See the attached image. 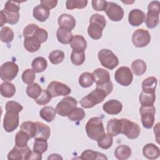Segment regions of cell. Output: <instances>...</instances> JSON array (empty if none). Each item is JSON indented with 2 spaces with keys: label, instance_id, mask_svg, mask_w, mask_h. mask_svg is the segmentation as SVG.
Segmentation results:
<instances>
[{
  "label": "cell",
  "instance_id": "obj_52",
  "mask_svg": "<svg viewBox=\"0 0 160 160\" xmlns=\"http://www.w3.org/2000/svg\"><path fill=\"white\" fill-rule=\"evenodd\" d=\"M108 6V1L103 0H92V8L97 11H105Z\"/></svg>",
  "mask_w": 160,
  "mask_h": 160
},
{
  "label": "cell",
  "instance_id": "obj_22",
  "mask_svg": "<svg viewBox=\"0 0 160 160\" xmlns=\"http://www.w3.org/2000/svg\"><path fill=\"white\" fill-rule=\"evenodd\" d=\"M33 17L40 22L45 21L50 15V11L44 6L39 4L33 9Z\"/></svg>",
  "mask_w": 160,
  "mask_h": 160
},
{
  "label": "cell",
  "instance_id": "obj_43",
  "mask_svg": "<svg viewBox=\"0 0 160 160\" xmlns=\"http://www.w3.org/2000/svg\"><path fill=\"white\" fill-rule=\"evenodd\" d=\"M21 130L26 132L30 137L32 138L34 137L36 133V124L32 121H24L21 124Z\"/></svg>",
  "mask_w": 160,
  "mask_h": 160
},
{
  "label": "cell",
  "instance_id": "obj_38",
  "mask_svg": "<svg viewBox=\"0 0 160 160\" xmlns=\"http://www.w3.org/2000/svg\"><path fill=\"white\" fill-rule=\"evenodd\" d=\"M94 79L92 74L89 72L82 73L79 78V84L82 88H89L92 85Z\"/></svg>",
  "mask_w": 160,
  "mask_h": 160
},
{
  "label": "cell",
  "instance_id": "obj_5",
  "mask_svg": "<svg viewBox=\"0 0 160 160\" xmlns=\"http://www.w3.org/2000/svg\"><path fill=\"white\" fill-rule=\"evenodd\" d=\"M98 59L102 66L112 70L119 64V59L114 52L108 49H102L98 52Z\"/></svg>",
  "mask_w": 160,
  "mask_h": 160
},
{
  "label": "cell",
  "instance_id": "obj_27",
  "mask_svg": "<svg viewBox=\"0 0 160 160\" xmlns=\"http://www.w3.org/2000/svg\"><path fill=\"white\" fill-rule=\"evenodd\" d=\"M120 126L121 121L118 119H111L107 124V132L108 134L111 135L112 136H116L120 134Z\"/></svg>",
  "mask_w": 160,
  "mask_h": 160
},
{
  "label": "cell",
  "instance_id": "obj_36",
  "mask_svg": "<svg viewBox=\"0 0 160 160\" xmlns=\"http://www.w3.org/2000/svg\"><path fill=\"white\" fill-rule=\"evenodd\" d=\"M30 139L29 136L24 131L20 130L18 131L15 137V146L18 147H24Z\"/></svg>",
  "mask_w": 160,
  "mask_h": 160
},
{
  "label": "cell",
  "instance_id": "obj_12",
  "mask_svg": "<svg viewBox=\"0 0 160 160\" xmlns=\"http://www.w3.org/2000/svg\"><path fill=\"white\" fill-rule=\"evenodd\" d=\"M47 90L50 92L52 97H58L60 96L69 95L71 92V88L62 82L53 81H51L47 87Z\"/></svg>",
  "mask_w": 160,
  "mask_h": 160
},
{
  "label": "cell",
  "instance_id": "obj_31",
  "mask_svg": "<svg viewBox=\"0 0 160 160\" xmlns=\"http://www.w3.org/2000/svg\"><path fill=\"white\" fill-rule=\"evenodd\" d=\"M80 159L83 160L108 159V158L104 154L101 152L94 151L91 149H87L81 154Z\"/></svg>",
  "mask_w": 160,
  "mask_h": 160
},
{
  "label": "cell",
  "instance_id": "obj_14",
  "mask_svg": "<svg viewBox=\"0 0 160 160\" xmlns=\"http://www.w3.org/2000/svg\"><path fill=\"white\" fill-rule=\"evenodd\" d=\"M31 149L27 146L24 147L14 146L8 154V159L9 160L29 159L31 153Z\"/></svg>",
  "mask_w": 160,
  "mask_h": 160
},
{
  "label": "cell",
  "instance_id": "obj_49",
  "mask_svg": "<svg viewBox=\"0 0 160 160\" xmlns=\"http://www.w3.org/2000/svg\"><path fill=\"white\" fill-rule=\"evenodd\" d=\"M4 15L6 19L7 23H9L10 24H16L19 19V12L18 13H11V12H8L3 9L1 11Z\"/></svg>",
  "mask_w": 160,
  "mask_h": 160
},
{
  "label": "cell",
  "instance_id": "obj_23",
  "mask_svg": "<svg viewBox=\"0 0 160 160\" xmlns=\"http://www.w3.org/2000/svg\"><path fill=\"white\" fill-rule=\"evenodd\" d=\"M41 42L34 36L24 38V47L28 52H34L38 51L41 48Z\"/></svg>",
  "mask_w": 160,
  "mask_h": 160
},
{
  "label": "cell",
  "instance_id": "obj_46",
  "mask_svg": "<svg viewBox=\"0 0 160 160\" xmlns=\"http://www.w3.org/2000/svg\"><path fill=\"white\" fill-rule=\"evenodd\" d=\"M52 98L51 94L47 89H42L41 94L34 99V101L39 105H46L51 101Z\"/></svg>",
  "mask_w": 160,
  "mask_h": 160
},
{
  "label": "cell",
  "instance_id": "obj_24",
  "mask_svg": "<svg viewBox=\"0 0 160 160\" xmlns=\"http://www.w3.org/2000/svg\"><path fill=\"white\" fill-rule=\"evenodd\" d=\"M114 154L118 159L125 160L131 156V149L127 145L121 144L115 149Z\"/></svg>",
  "mask_w": 160,
  "mask_h": 160
},
{
  "label": "cell",
  "instance_id": "obj_28",
  "mask_svg": "<svg viewBox=\"0 0 160 160\" xmlns=\"http://www.w3.org/2000/svg\"><path fill=\"white\" fill-rule=\"evenodd\" d=\"M0 91L2 96L10 98L14 95L16 88L15 86L10 82H4L0 86Z\"/></svg>",
  "mask_w": 160,
  "mask_h": 160
},
{
  "label": "cell",
  "instance_id": "obj_7",
  "mask_svg": "<svg viewBox=\"0 0 160 160\" xmlns=\"http://www.w3.org/2000/svg\"><path fill=\"white\" fill-rule=\"evenodd\" d=\"M19 71L18 66L12 61H8L2 64L0 68V76L4 82L13 80Z\"/></svg>",
  "mask_w": 160,
  "mask_h": 160
},
{
  "label": "cell",
  "instance_id": "obj_26",
  "mask_svg": "<svg viewBox=\"0 0 160 160\" xmlns=\"http://www.w3.org/2000/svg\"><path fill=\"white\" fill-rule=\"evenodd\" d=\"M158 79L154 76H150L145 79L142 82V91L146 92H155Z\"/></svg>",
  "mask_w": 160,
  "mask_h": 160
},
{
  "label": "cell",
  "instance_id": "obj_10",
  "mask_svg": "<svg viewBox=\"0 0 160 160\" xmlns=\"http://www.w3.org/2000/svg\"><path fill=\"white\" fill-rule=\"evenodd\" d=\"M114 78L116 82L120 85L128 86L132 81L133 75L128 67L121 66L116 71Z\"/></svg>",
  "mask_w": 160,
  "mask_h": 160
},
{
  "label": "cell",
  "instance_id": "obj_41",
  "mask_svg": "<svg viewBox=\"0 0 160 160\" xmlns=\"http://www.w3.org/2000/svg\"><path fill=\"white\" fill-rule=\"evenodd\" d=\"M0 39L3 42L8 43L11 42L14 39V32L8 26L2 28L0 32Z\"/></svg>",
  "mask_w": 160,
  "mask_h": 160
},
{
  "label": "cell",
  "instance_id": "obj_33",
  "mask_svg": "<svg viewBox=\"0 0 160 160\" xmlns=\"http://www.w3.org/2000/svg\"><path fill=\"white\" fill-rule=\"evenodd\" d=\"M48 62L43 57H37L32 62L31 66L36 72H43L47 68Z\"/></svg>",
  "mask_w": 160,
  "mask_h": 160
},
{
  "label": "cell",
  "instance_id": "obj_6",
  "mask_svg": "<svg viewBox=\"0 0 160 160\" xmlns=\"http://www.w3.org/2000/svg\"><path fill=\"white\" fill-rule=\"evenodd\" d=\"M120 134H123L130 139L137 138L141 132L139 125L127 119H121Z\"/></svg>",
  "mask_w": 160,
  "mask_h": 160
},
{
  "label": "cell",
  "instance_id": "obj_1",
  "mask_svg": "<svg viewBox=\"0 0 160 160\" xmlns=\"http://www.w3.org/2000/svg\"><path fill=\"white\" fill-rule=\"evenodd\" d=\"M6 113L3 120V128L8 132H12L19 126V112L23 109L19 103L13 101H8L6 104Z\"/></svg>",
  "mask_w": 160,
  "mask_h": 160
},
{
  "label": "cell",
  "instance_id": "obj_54",
  "mask_svg": "<svg viewBox=\"0 0 160 160\" xmlns=\"http://www.w3.org/2000/svg\"><path fill=\"white\" fill-rule=\"evenodd\" d=\"M96 88H98L101 90H102L108 96L112 92L113 89V84L112 82L110 81L102 85H96Z\"/></svg>",
  "mask_w": 160,
  "mask_h": 160
},
{
  "label": "cell",
  "instance_id": "obj_9",
  "mask_svg": "<svg viewBox=\"0 0 160 160\" xmlns=\"http://www.w3.org/2000/svg\"><path fill=\"white\" fill-rule=\"evenodd\" d=\"M139 112L143 127L146 129H151L153 126L155 120L156 108L154 106H141Z\"/></svg>",
  "mask_w": 160,
  "mask_h": 160
},
{
  "label": "cell",
  "instance_id": "obj_57",
  "mask_svg": "<svg viewBox=\"0 0 160 160\" xmlns=\"http://www.w3.org/2000/svg\"><path fill=\"white\" fill-rule=\"evenodd\" d=\"M48 159H62V158L58 154H52L48 158Z\"/></svg>",
  "mask_w": 160,
  "mask_h": 160
},
{
  "label": "cell",
  "instance_id": "obj_19",
  "mask_svg": "<svg viewBox=\"0 0 160 160\" xmlns=\"http://www.w3.org/2000/svg\"><path fill=\"white\" fill-rule=\"evenodd\" d=\"M70 46L72 51L76 52H84L87 48V42L84 38L81 35L72 36L70 42Z\"/></svg>",
  "mask_w": 160,
  "mask_h": 160
},
{
  "label": "cell",
  "instance_id": "obj_34",
  "mask_svg": "<svg viewBox=\"0 0 160 160\" xmlns=\"http://www.w3.org/2000/svg\"><path fill=\"white\" fill-rule=\"evenodd\" d=\"M159 14L148 11L146 15V20H145L146 25L148 28L152 29L156 26H157L159 21Z\"/></svg>",
  "mask_w": 160,
  "mask_h": 160
},
{
  "label": "cell",
  "instance_id": "obj_18",
  "mask_svg": "<svg viewBox=\"0 0 160 160\" xmlns=\"http://www.w3.org/2000/svg\"><path fill=\"white\" fill-rule=\"evenodd\" d=\"M58 24L60 28H63L71 31L76 26V19L71 14H62L58 18Z\"/></svg>",
  "mask_w": 160,
  "mask_h": 160
},
{
  "label": "cell",
  "instance_id": "obj_53",
  "mask_svg": "<svg viewBox=\"0 0 160 160\" xmlns=\"http://www.w3.org/2000/svg\"><path fill=\"white\" fill-rule=\"evenodd\" d=\"M148 12H155L159 14L160 12V2L158 1H151L148 7Z\"/></svg>",
  "mask_w": 160,
  "mask_h": 160
},
{
  "label": "cell",
  "instance_id": "obj_25",
  "mask_svg": "<svg viewBox=\"0 0 160 160\" xmlns=\"http://www.w3.org/2000/svg\"><path fill=\"white\" fill-rule=\"evenodd\" d=\"M56 37L58 41L62 44H69L72 38L71 31L63 28H59L56 31Z\"/></svg>",
  "mask_w": 160,
  "mask_h": 160
},
{
  "label": "cell",
  "instance_id": "obj_40",
  "mask_svg": "<svg viewBox=\"0 0 160 160\" xmlns=\"http://www.w3.org/2000/svg\"><path fill=\"white\" fill-rule=\"evenodd\" d=\"M98 145L99 148L108 149L111 147L113 142L112 136L109 134H104L98 141Z\"/></svg>",
  "mask_w": 160,
  "mask_h": 160
},
{
  "label": "cell",
  "instance_id": "obj_17",
  "mask_svg": "<svg viewBox=\"0 0 160 160\" xmlns=\"http://www.w3.org/2000/svg\"><path fill=\"white\" fill-rule=\"evenodd\" d=\"M94 82L96 85H102L110 81V74L108 71L102 69L98 68L95 69L92 73Z\"/></svg>",
  "mask_w": 160,
  "mask_h": 160
},
{
  "label": "cell",
  "instance_id": "obj_42",
  "mask_svg": "<svg viewBox=\"0 0 160 160\" xmlns=\"http://www.w3.org/2000/svg\"><path fill=\"white\" fill-rule=\"evenodd\" d=\"M50 62L53 64H58L62 62L64 59V53L60 50L51 51L48 56Z\"/></svg>",
  "mask_w": 160,
  "mask_h": 160
},
{
  "label": "cell",
  "instance_id": "obj_50",
  "mask_svg": "<svg viewBox=\"0 0 160 160\" xmlns=\"http://www.w3.org/2000/svg\"><path fill=\"white\" fill-rule=\"evenodd\" d=\"M39 26L36 24H29L23 30V36L24 38L33 36Z\"/></svg>",
  "mask_w": 160,
  "mask_h": 160
},
{
  "label": "cell",
  "instance_id": "obj_20",
  "mask_svg": "<svg viewBox=\"0 0 160 160\" xmlns=\"http://www.w3.org/2000/svg\"><path fill=\"white\" fill-rule=\"evenodd\" d=\"M36 133L34 135V139H48L51 134V131L49 127L41 122H36Z\"/></svg>",
  "mask_w": 160,
  "mask_h": 160
},
{
  "label": "cell",
  "instance_id": "obj_29",
  "mask_svg": "<svg viewBox=\"0 0 160 160\" xmlns=\"http://www.w3.org/2000/svg\"><path fill=\"white\" fill-rule=\"evenodd\" d=\"M139 99L141 106H153L156 99L155 92L152 93L142 91L139 94Z\"/></svg>",
  "mask_w": 160,
  "mask_h": 160
},
{
  "label": "cell",
  "instance_id": "obj_47",
  "mask_svg": "<svg viewBox=\"0 0 160 160\" xmlns=\"http://www.w3.org/2000/svg\"><path fill=\"white\" fill-rule=\"evenodd\" d=\"M36 72L31 69H27L22 74V80L26 84H31L33 82L36 78Z\"/></svg>",
  "mask_w": 160,
  "mask_h": 160
},
{
  "label": "cell",
  "instance_id": "obj_51",
  "mask_svg": "<svg viewBox=\"0 0 160 160\" xmlns=\"http://www.w3.org/2000/svg\"><path fill=\"white\" fill-rule=\"evenodd\" d=\"M33 36L37 38L41 43H43L47 41L48 38V33L44 29L39 28L35 32Z\"/></svg>",
  "mask_w": 160,
  "mask_h": 160
},
{
  "label": "cell",
  "instance_id": "obj_16",
  "mask_svg": "<svg viewBox=\"0 0 160 160\" xmlns=\"http://www.w3.org/2000/svg\"><path fill=\"white\" fill-rule=\"evenodd\" d=\"M102 109L108 114L116 115L121 112L122 105L118 100L111 99L103 104Z\"/></svg>",
  "mask_w": 160,
  "mask_h": 160
},
{
  "label": "cell",
  "instance_id": "obj_58",
  "mask_svg": "<svg viewBox=\"0 0 160 160\" xmlns=\"http://www.w3.org/2000/svg\"><path fill=\"white\" fill-rule=\"evenodd\" d=\"M6 23H7L6 17L4 16V14L1 11V24H0V26L1 27L3 26L4 24H6Z\"/></svg>",
  "mask_w": 160,
  "mask_h": 160
},
{
  "label": "cell",
  "instance_id": "obj_15",
  "mask_svg": "<svg viewBox=\"0 0 160 160\" xmlns=\"http://www.w3.org/2000/svg\"><path fill=\"white\" fill-rule=\"evenodd\" d=\"M145 20V13L139 9H134L129 13L128 21L129 24L132 26H139L142 24Z\"/></svg>",
  "mask_w": 160,
  "mask_h": 160
},
{
  "label": "cell",
  "instance_id": "obj_8",
  "mask_svg": "<svg viewBox=\"0 0 160 160\" xmlns=\"http://www.w3.org/2000/svg\"><path fill=\"white\" fill-rule=\"evenodd\" d=\"M77 100L71 96L64 97L56 105L55 110L61 116H67L68 114L77 106Z\"/></svg>",
  "mask_w": 160,
  "mask_h": 160
},
{
  "label": "cell",
  "instance_id": "obj_56",
  "mask_svg": "<svg viewBox=\"0 0 160 160\" xmlns=\"http://www.w3.org/2000/svg\"><path fill=\"white\" fill-rule=\"evenodd\" d=\"M42 159V154L36 152L34 151H32L30 156L29 158V159Z\"/></svg>",
  "mask_w": 160,
  "mask_h": 160
},
{
  "label": "cell",
  "instance_id": "obj_55",
  "mask_svg": "<svg viewBox=\"0 0 160 160\" xmlns=\"http://www.w3.org/2000/svg\"><path fill=\"white\" fill-rule=\"evenodd\" d=\"M58 4V1L55 0H41V4L48 8V9H51L56 6Z\"/></svg>",
  "mask_w": 160,
  "mask_h": 160
},
{
  "label": "cell",
  "instance_id": "obj_30",
  "mask_svg": "<svg viewBox=\"0 0 160 160\" xmlns=\"http://www.w3.org/2000/svg\"><path fill=\"white\" fill-rule=\"evenodd\" d=\"M56 111L55 109L51 106H44L41 109L39 115L42 119L46 121L50 122L52 121L56 116Z\"/></svg>",
  "mask_w": 160,
  "mask_h": 160
},
{
  "label": "cell",
  "instance_id": "obj_13",
  "mask_svg": "<svg viewBox=\"0 0 160 160\" xmlns=\"http://www.w3.org/2000/svg\"><path fill=\"white\" fill-rule=\"evenodd\" d=\"M105 12L110 20L116 22L121 21L123 18L124 14L123 9L113 2H108Z\"/></svg>",
  "mask_w": 160,
  "mask_h": 160
},
{
  "label": "cell",
  "instance_id": "obj_11",
  "mask_svg": "<svg viewBox=\"0 0 160 160\" xmlns=\"http://www.w3.org/2000/svg\"><path fill=\"white\" fill-rule=\"evenodd\" d=\"M151 41V35L148 31L143 29H138L132 36V42L136 48H143L149 44Z\"/></svg>",
  "mask_w": 160,
  "mask_h": 160
},
{
  "label": "cell",
  "instance_id": "obj_44",
  "mask_svg": "<svg viewBox=\"0 0 160 160\" xmlns=\"http://www.w3.org/2000/svg\"><path fill=\"white\" fill-rule=\"evenodd\" d=\"M88 1L85 0H68L66 2V7L68 9H82L86 7Z\"/></svg>",
  "mask_w": 160,
  "mask_h": 160
},
{
  "label": "cell",
  "instance_id": "obj_4",
  "mask_svg": "<svg viewBox=\"0 0 160 160\" xmlns=\"http://www.w3.org/2000/svg\"><path fill=\"white\" fill-rule=\"evenodd\" d=\"M106 96V94L102 90L96 88L87 96L83 97L79 102L82 108H91L102 102Z\"/></svg>",
  "mask_w": 160,
  "mask_h": 160
},
{
  "label": "cell",
  "instance_id": "obj_35",
  "mask_svg": "<svg viewBox=\"0 0 160 160\" xmlns=\"http://www.w3.org/2000/svg\"><path fill=\"white\" fill-rule=\"evenodd\" d=\"M42 89L38 83L29 84L26 88V93L29 97L36 99L41 94Z\"/></svg>",
  "mask_w": 160,
  "mask_h": 160
},
{
  "label": "cell",
  "instance_id": "obj_48",
  "mask_svg": "<svg viewBox=\"0 0 160 160\" xmlns=\"http://www.w3.org/2000/svg\"><path fill=\"white\" fill-rule=\"evenodd\" d=\"M19 2H21L8 1L6 2L3 10L8 12L18 13L20 9V7L18 3H19Z\"/></svg>",
  "mask_w": 160,
  "mask_h": 160
},
{
  "label": "cell",
  "instance_id": "obj_32",
  "mask_svg": "<svg viewBox=\"0 0 160 160\" xmlns=\"http://www.w3.org/2000/svg\"><path fill=\"white\" fill-rule=\"evenodd\" d=\"M146 64L142 59H136L131 63V69L136 76H141L146 71Z\"/></svg>",
  "mask_w": 160,
  "mask_h": 160
},
{
  "label": "cell",
  "instance_id": "obj_3",
  "mask_svg": "<svg viewBox=\"0 0 160 160\" xmlns=\"http://www.w3.org/2000/svg\"><path fill=\"white\" fill-rule=\"evenodd\" d=\"M86 131L89 138L98 141L105 134L102 119L98 117L90 118L86 124Z\"/></svg>",
  "mask_w": 160,
  "mask_h": 160
},
{
  "label": "cell",
  "instance_id": "obj_39",
  "mask_svg": "<svg viewBox=\"0 0 160 160\" xmlns=\"http://www.w3.org/2000/svg\"><path fill=\"white\" fill-rule=\"evenodd\" d=\"M69 119L72 121H82L85 117L84 111L80 108H74L67 116Z\"/></svg>",
  "mask_w": 160,
  "mask_h": 160
},
{
  "label": "cell",
  "instance_id": "obj_37",
  "mask_svg": "<svg viewBox=\"0 0 160 160\" xmlns=\"http://www.w3.org/2000/svg\"><path fill=\"white\" fill-rule=\"evenodd\" d=\"M48 148L47 139L41 138L35 139L33 145V151L42 154L47 151Z\"/></svg>",
  "mask_w": 160,
  "mask_h": 160
},
{
  "label": "cell",
  "instance_id": "obj_21",
  "mask_svg": "<svg viewBox=\"0 0 160 160\" xmlns=\"http://www.w3.org/2000/svg\"><path fill=\"white\" fill-rule=\"evenodd\" d=\"M142 154L149 159H155L159 156L160 151L157 146L152 143H149L143 147Z\"/></svg>",
  "mask_w": 160,
  "mask_h": 160
},
{
  "label": "cell",
  "instance_id": "obj_2",
  "mask_svg": "<svg viewBox=\"0 0 160 160\" xmlns=\"http://www.w3.org/2000/svg\"><path fill=\"white\" fill-rule=\"evenodd\" d=\"M106 25L105 18L99 14L91 16L89 19V25L88 28V33L93 39L98 40L102 37V31Z\"/></svg>",
  "mask_w": 160,
  "mask_h": 160
},
{
  "label": "cell",
  "instance_id": "obj_45",
  "mask_svg": "<svg viewBox=\"0 0 160 160\" xmlns=\"http://www.w3.org/2000/svg\"><path fill=\"white\" fill-rule=\"evenodd\" d=\"M85 60L84 52H76L72 51L71 54V61L76 66H80L83 64Z\"/></svg>",
  "mask_w": 160,
  "mask_h": 160
}]
</instances>
